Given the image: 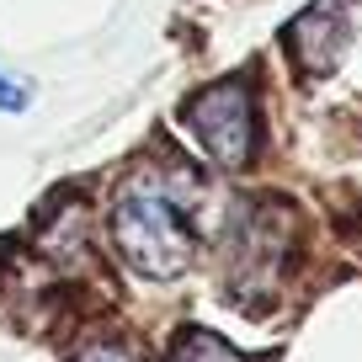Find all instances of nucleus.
Segmentation results:
<instances>
[{
  "mask_svg": "<svg viewBox=\"0 0 362 362\" xmlns=\"http://www.w3.org/2000/svg\"><path fill=\"white\" fill-rule=\"evenodd\" d=\"M293 250V214L283 203L245 208L240 224L229 229V261H235V288H272Z\"/></svg>",
  "mask_w": 362,
  "mask_h": 362,
  "instance_id": "7ed1b4c3",
  "label": "nucleus"
},
{
  "mask_svg": "<svg viewBox=\"0 0 362 362\" xmlns=\"http://www.w3.org/2000/svg\"><path fill=\"white\" fill-rule=\"evenodd\" d=\"M357 16H362V0H315L309 11H298L288 22V54L298 59L304 75H330L341 64V54L351 48V33H357Z\"/></svg>",
  "mask_w": 362,
  "mask_h": 362,
  "instance_id": "20e7f679",
  "label": "nucleus"
},
{
  "mask_svg": "<svg viewBox=\"0 0 362 362\" xmlns=\"http://www.w3.org/2000/svg\"><path fill=\"white\" fill-rule=\"evenodd\" d=\"M112 250L149 283H176L197 256L192 187L170 165H134L112 192Z\"/></svg>",
  "mask_w": 362,
  "mask_h": 362,
  "instance_id": "f257e3e1",
  "label": "nucleus"
},
{
  "mask_svg": "<svg viewBox=\"0 0 362 362\" xmlns=\"http://www.w3.org/2000/svg\"><path fill=\"white\" fill-rule=\"evenodd\" d=\"M27 107H33V86L0 69V112H11V117H16V112H27Z\"/></svg>",
  "mask_w": 362,
  "mask_h": 362,
  "instance_id": "0eeeda50",
  "label": "nucleus"
},
{
  "mask_svg": "<svg viewBox=\"0 0 362 362\" xmlns=\"http://www.w3.org/2000/svg\"><path fill=\"white\" fill-rule=\"evenodd\" d=\"M75 362H149V357L128 341H90V346L75 351Z\"/></svg>",
  "mask_w": 362,
  "mask_h": 362,
  "instance_id": "423d86ee",
  "label": "nucleus"
},
{
  "mask_svg": "<svg viewBox=\"0 0 362 362\" xmlns=\"http://www.w3.org/2000/svg\"><path fill=\"white\" fill-rule=\"evenodd\" d=\"M165 362H245L235 346H229L224 336H214V330H197L187 325L176 341H170V357Z\"/></svg>",
  "mask_w": 362,
  "mask_h": 362,
  "instance_id": "39448f33",
  "label": "nucleus"
},
{
  "mask_svg": "<svg viewBox=\"0 0 362 362\" xmlns=\"http://www.w3.org/2000/svg\"><path fill=\"white\" fill-rule=\"evenodd\" d=\"M181 123L218 170H245L256 160V96H250L245 75L192 90L181 107Z\"/></svg>",
  "mask_w": 362,
  "mask_h": 362,
  "instance_id": "f03ea898",
  "label": "nucleus"
}]
</instances>
